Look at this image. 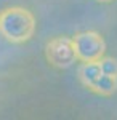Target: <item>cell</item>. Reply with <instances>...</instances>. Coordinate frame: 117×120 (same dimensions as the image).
<instances>
[{"mask_svg":"<svg viewBox=\"0 0 117 120\" xmlns=\"http://www.w3.org/2000/svg\"><path fill=\"white\" fill-rule=\"evenodd\" d=\"M45 58L56 69H67L75 61H79L72 37L58 35L48 40L45 45Z\"/></svg>","mask_w":117,"mask_h":120,"instance_id":"obj_3","label":"cell"},{"mask_svg":"<svg viewBox=\"0 0 117 120\" xmlns=\"http://www.w3.org/2000/svg\"><path fill=\"white\" fill-rule=\"evenodd\" d=\"M0 34L11 43H26L35 34V18L23 7L0 11Z\"/></svg>","mask_w":117,"mask_h":120,"instance_id":"obj_1","label":"cell"},{"mask_svg":"<svg viewBox=\"0 0 117 120\" xmlns=\"http://www.w3.org/2000/svg\"><path fill=\"white\" fill-rule=\"evenodd\" d=\"M79 80L85 88L99 96H112L117 91V75L104 72L99 59L82 63L79 67Z\"/></svg>","mask_w":117,"mask_h":120,"instance_id":"obj_2","label":"cell"},{"mask_svg":"<svg viewBox=\"0 0 117 120\" xmlns=\"http://www.w3.org/2000/svg\"><path fill=\"white\" fill-rule=\"evenodd\" d=\"M96 2H103V3H106V2H112V0H96Z\"/></svg>","mask_w":117,"mask_h":120,"instance_id":"obj_5","label":"cell"},{"mask_svg":"<svg viewBox=\"0 0 117 120\" xmlns=\"http://www.w3.org/2000/svg\"><path fill=\"white\" fill-rule=\"evenodd\" d=\"M72 40H74L77 58L82 63L98 61L106 53V42H104L103 35L99 32H96V30L77 32L72 37Z\"/></svg>","mask_w":117,"mask_h":120,"instance_id":"obj_4","label":"cell"}]
</instances>
